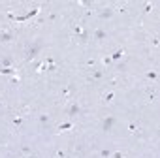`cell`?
I'll return each mask as SVG.
<instances>
[{
	"mask_svg": "<svg viewBox=\"0 0 160 158\" xmlns=\"http://www.w3.org/2000/svg\"><path fill=\"white\" fill-rule=\"evenodd\" d=\"M38 53H40V43L32 45V47H28V49H27V60L36 58V57H38Z\"/></svg>",
	"mask_w": 160,
	"mask_h": 158,
	"instance_id": "obj_1",
	"label": "cell"
},
{
	"mask_svg": "<svg viewBox=\"0 0 160 158\" xmlns=\"http://www.w3.org/2000/svg\"><path fill=\"white\" fill-rule=\"evenodd\" d=\"M74 32H75V36H77L79 40H81V42L89 40V34H87L85 30H83V27H81V25H75V27H74Z\"/></svg>",
	"mask_w": 160,
	"mask_h": 158,
	"instance_id": "obj_2",
	"label": "cell"
},
{
	"mask_svg": "<svg viewBox=\"0 0 160 158\" xmlns=\"http://www.w3.org/2000/svg\"><path fill=\"white\" fill-rule=\"evenodd\" d=\"M113 124H115V117H107V118H104L102 128L107 132V130H111V128H113Z\"/></svg>",
	"mask_w": 160,
	"mask_h": 158,
	"instance_id": "obj_3",
	"label": "cell"
},
{
	"mask_svg": "<svg viewBox=\"0 0 160 158\" xmlns=\"http://www.w3.org/2000/svg\"><path fill=\"white\" fill-rule=\"evenodd\" d=\"M66 113H68L70 117H75V115H79V113H81V107H79L77 104H72V106L66 109Z\"/></svg>",
	"mask_w": 160,
	"mask_h": 158,
	"instance_id": "obj_4",
	"label": "cell"
},
{
	"mask_svg": "<svg viewBox=\"0 0 160 158\" xmlns=\"http://www.w3.org/2000/svg\"><path fill=\"white\" fill-rule=\"evenodd\" d=\"M10 40H13V34L10 32V30H4V32L0 34V43H2V42H10Z\"/></svg>",
	"mask_w": 160,
	"mask_h": 158,
	"instance_id": "obj_5",
	"label": "cell"
},
{
	"mask_svg": "<svg viewBox=\"0 0 160 158\" xmlns=\"http://www.w3.org/2000/svg\"><path fill=\"white\" fill-rule=\"evenodd\" d=\"M94 40H98V42H102V40H106V32H104L102 28H98L94 32Z\"/></svg>",
	"mask_w": 160,
	"mask_h": 158,
	"instance_id": "obj_6",
	"label": "cell"
},
{
	"mask_svg": "<svg viewBox=\"0 0 160 158\" xmlns=\"http://www.w3.org/2000/svg\"><path fill=\"white\" fill-rule=\"evenodd\" d=\"M111 15H113V10H111V8H104V10L100 11V17H111Z\"/></svg>",
	"mask_w": 160,
	"mask_h": 158,
	"instance_id": "obj_7",
	"label": "cell"
},
{
	"mask_svg": "<svg viewBox=\"0 0 160 158\" xmlns=\"http://www.w3.org/2000/svg\"><path fill=\"white\" fill-rule=\"evenodd\" d=\"M100 77H104L102 70H92V72H91V79H100Z\"/></svg>",
	"mask_w": 160,
	"mask_h": 158,
	"instance_id": "obj_8",
	"label": "cell"
},
{
	"mask_svg": "<svg viewBox=\"0 0 160 158\" xmlns=\"http://www.w3.org/2000/svg\"><path fill=\"white\" fill-rule=\"evenodd\" d=\"M123 55H124L123 49H117V51L113 53V57H111V60H119V58H123Z\"/></svg>",
	"mask_w": 160,
	"mask_h": 158,
	"instance_id": "obj_9",
	"label": "cell"
},
{
	"mask_svg": "<svg viewBox=\"0 0 160 158\" xmlns=\"http://www.w3.org/2000/svg\"><path fill=\"white\" fill-rule=\"evenodd\" d=\"M21 124H23V117H21V115H17V117H13V126H17V128H19Z\"/></svg>",
	"mask_w": 160,
	"mask_h": 158,
	"instance_id": "obj_10",
	"label": "cell"
},
{
	"mask_svg": "<svg viewBox=\"0 0 160 158\" xmlns=\"http://www.w3.org/2000/svg\"><path fill=\"white\" fill-rule=\"evenodd\" d=\"M100 156H102V158H111V151H107V149H102V151H100Z\"/></svg>",
	"mask_w": 160,
	"mask_h": 158,
	"instance_id": "obj_11",
	"label": "cell"
},
{
	"mask_svg": "<svg viewBox=\"0 0 160 158\" xmlns=\"http://www.w3.org/2000/svg\"><path fill=\"white\" fill-rule=\"evenodd\" d=\"M40 122H42V124L49 122V115H40Z\"/></svg>",
	"mask_w": 160,
	"mask_h": 158,
	"instance_id": "obj_12",
	"label": "cell"
},
{
	"mask_svg": "<svg viewBox=\"0 0 160 158\" xmlns=\"http://www.w3.org/2000/svg\"><path fill=\"white\" fill-rule=\"evenodd\" d=\"M128 130H130L132 134H136V132H138V126H136L134 122H130V124H128Z\"/></svg>",
	"mask_w": 160,
	"mask_h": 158,
	"instance_id": "obj_13",
	"label": "cell"
},
{
	"mask_svg": "<svg viewBox=\"0 0 160 158\" xmlns=\"http://www.w3.org/2000/svg\"><path fill=\"white\" fill-rule=\"evenodd\" d=\"M72 89H74V87H66V89L62 90V96H68V94L72 92Z\"/></svg>",
	"mask_w": 160,
	"mask_h": 158,
	"instance_id": "obj_14",
	"label": "cell"
},
{
	"mask_svg": "<svg viewBox=\"0 0 160 158\" xmlns=\"http://www.w3.org/2000/svg\"><path fill=\"white\" fill-rule=\"evenodd\" d=\"M147 77H149V79H156V77H158V74H156V72H149V74H147Z\"/></svg>",
	"mask_w": 160,
	"mask_h": 158,
	"instance_id": "obj_15",
	"label": "cell"
},
{
	"mask_svg": "<svg viewBox=\"0 0 160 158\" xmlns=\"http://www.w3.org/2000/svg\"><path fill=\"white\" fill-rule=\"evenodd\" d=\"M155 98H156V92H155V90H151V92H149V100H151V102H153Z\"/></svg>",
	"mask_w": 160,
	"mask_h": 158,
	"instance_id": "obj_16",
	"label": "cell"
},
{
	"mask_svg": "<svg viewBox=\"0 0 160 158\" xmlns=\"http://www.w3.org/2000/svg\"><path fill=\"white\" fill-rule=\"evenodd\" d=\"M111 156H113V158H123V153H121V151H117L115 154H111Z\"/></svg>",
	"mask_w": 160,
	"mask_h": 158,
	"instance_id": "obj_17",
	"label": "cell"
},
{
	"mask_svg": "<svg viewBox=\"0 0 160 158\" xmlns=\"http://www.w3.org/2000/svg\"><path fill=\"white\" fill-rule=\"evenodd\" d=\"M111 98H113V92H109V94H106V102H109Z\"/></svg>",
	"mask_w": 160,
	"mask_h": 158,
	"instance_id": "obj_18",
	"label": "cell"
},
{
	"mask_svg": "<svg viewBox=\"0 0 160 158\" xmlns=\"http://www.w3.org/2000/svg\"><path fill=\"white\" fill-rule=\"evenodd\" d=\"M55 158H64V153H62V151H59V153H57V156H55Z\"/></svg>",
	"mask_w": 160,
	"mask_h": 158,
	"instance_id": "obj_19",
	"label": "cell"
},
{
	"mask_svg": "<svg viewBox=\"0 0 160 158\" xmlns=\"http://www.w3.org/2000/svg\"><path fill=\"white\" fill-rule=\"evenodd\" d=\"M0 107H2V100H0Z\"/></svg>",
	"mask_w": 160,
	"mask_h": 158,
	"instance_id": "obj_20",
	"label": "cell"
}]
</instances>
